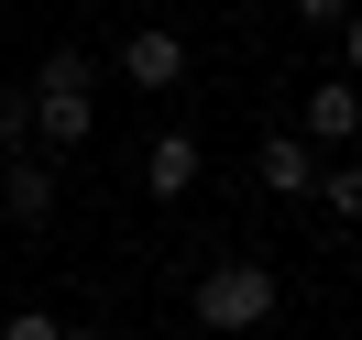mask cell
Returning a JSON list of instances; mask_svg holds the SVG:
<instances>
[{"label": "cell", "instance_id": "obj_1", "mask_svg": "<svg viewBox=\"0 0 362 340\" xmlns=\"http://www.w3.org/2000/svg\"><path fill=\"white\" fill-rule=\"evenodd\" d=\"M88 121H99V77H88V55H77V45H55L45 66H33V132H45L55 154H77Z\"/></svg>", "mask_w": 362, "mask_h": 340}, {"label": "cell", "instance_id": "obj_2", "mask_svg": "<svg viewBox=\"0 0 362 340\" xmlns=\"http://www.w3.org/2000/svg\"><path fill=\"white\" fill-rule=\"evenodd\" d=\"M274 296H286V286H274V264H252V252H242V264H209V274H198V329L242 340V329L274 318Z\"/></svg>", "mask_w": 362, "mask_h": 340}, {"label": "cell", "instance_id": "obj_3", "mask_svg": "<svg viewBox=\"0 0 362 340\" xmlns=\"http://www.w3.org/2000/svg\"><path fill=\"white\" fill-rule=\"evenodd\" d=\"M318 165L329 154H318L308 132H264L252 143V187H264V198H318Z\"/></svg>", "mask_w": 362, "mask_h": 340}, {"label": "cell", "instance_id": "obj_4", "mask_svg": "<svg viewBox=\"0 0 362 340\" xmlns=\"http://www.w3.org/2000/svg\"><path fill=\"white\" fill-rule=\"evenodd\" d=\"M0 209H11V230H45L55 220V165L45 154H0Z\"/></svg>", "mask_w": 362, "mask_h": 340}, {"label": "cell", "instance_id": "obj_5", "mask_svg": "<svg viewBox=\"0 0 362 340\" xmlns=\"http://www.w3.org/2000/svg\"><path fill=\"white\" fill-rule=\"evenodd\" d=\"M121 77H132V88H176L187 77V33H165V23L121 33Z\"/></svg>", "mask_w": 362, "mask_h": 340}, {"label": "cell", "instance_id": "obj_6", "mask_svg": "<svg viewBox=\"0 0 362 340\" xmlns=\"http://www.w3.org/2000/svg\"><path fill=\"white\" fill-rule=\"evenodd\" d=\"M296 132H308L318 154H340V143L362 132V88H351V77H329V88H308V110H296Z\"/></svg>", "mask_w": 362, "mask_h": 340}, {"label": "cell", "instance_id": "obj_7", "mask_svg": "<svg viewBox=\"0 0 362 340\" xmlns=\"http://www.w3.org/2000/svg\"><path fill=\"white\" fill-rule=\"evenodd\" d=\"M143 187H154V198H187V187H198V132H154V154H143Z\"/></svg>", "mask_w": 362, "mask_h": 340}, {"label": "cell", "instance_id": "obj_8", "mask_svg": "<svg viewBox=\"0 0 362 340\" xmlns=\"http://www.w3.org/2000/svg\"><path fill=\"white\" fill-rule=\"evenodd\" d=\"M0 154H33V88H0Z\"/></svg>", "mask_w": 362, "mask_h": 340}, {"label": "cell", "instance_id": "obj_9", "mask_svg": "<svg viewBox=\"0 0 362 340\" xmlns=\"http://www.w3.org/2000/svg\"><path fill=\"white\" fill-rule=\"evenodd\" d=\"M318 198H329V220H362V165H318Z\"/></svg>", "mask_w": 362, "mask_h": 340}, {"label": "cell", "instance_id": "obj_10", "mask_svg": "<svg viewBox=\"0 0 362 340\" xmlns=\"http://www.w3.org/2000/svg\"><path fill=\"white\" fill-rule=\"evenodd\" d=\"M0 340H66V318H55V307H11V318H0Z\"/></svg>", "mask_w": 362, "mask_h": 340}, {"label": "cell", "instance_id": "obj_11", "mask_svg": "<svg viewBox=\"0 0 362 340\" xmlns=\"http://www.w3.org/2000/svg\"><path fill=\"white\" fill-rule=\"evenodd\" d=\"M286 11H296V23H308V33H340V23H351V11H362V0H286Z\"/></svg>", "mask_w": 362, "mask_h": 340}, {"label": "cell", "instance_id": "obj_12", "mask_svg": "<svg viewBox=\"0 0 362 340\" xmlns=\"http://www.w3.org/2000/svg\"><path fill=\"white\" fill-rule=\"evenodd\" d=\"M340 55H351V77H362V11H351V23H340Z\"/></svg>", "mask_w": 362, "mask_h": 340}, {"label": "cell", "instance_id": "obj_13", "mask_svg": "<svg viewBox=\"0 0 362 340\" xmlns=\"http://www.w3.org/2000/svg\"><path fill=\"white\" fill-rule=\"evenodd\" d=\"M66 340H110V329H66Z\"/></svg>", "mask_w": 362, "mask_h": 340}]
</instances>
